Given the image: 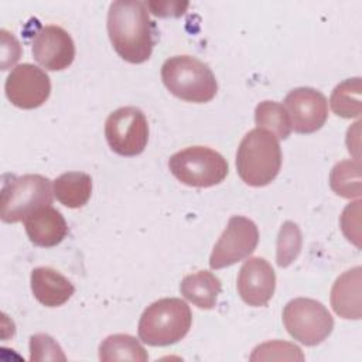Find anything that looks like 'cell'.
Returning <instances> with one entry per match:
<instances>
[{"label":"cell","mask_w":362,"mask_h":362,"mask_svg":"<svg viewBox=\"0 0 362 362\" xmlns=\"http://www.w3.org/2000/svg\"><path fill=\"white\" fill-rule=\"evenodd\" d=\"M107 34L117 55L130 64L146 62L156 44V25L147 4L140 0H117L107 11Z\"/></svg>","instance_id":"1"},{"label":"cell","mask_w":362,"mask_h":362,"mask_svg":"<svg viewBox=\"0 0 362 362\" xmlns=\"http://www.w3.org/2000/svg\"><path fill=\"white\" fill-rule=\"evenodd\" d=\"M281 168V148L279 140L267 130L252 129L239 143L236 151V171L250 187L269 185Z\"/></svg>","instance_id":"2"},{"label":"cell","mask_w":362,"mask_h":362,"mask_svg":"<svg viewBox=\"0 0 362 362\" xmlns=\"http://www.w3.org/2000/svg\"><path fill=\"white\" fill-rule=\"evenodd\" d=\"M192 324L189 305L177 297L151 303L139 321V338L150 346H167L182 339Z\"/></svg>","instance_id":"3"},{"label":"cell","mask_w":362,"mask_h":362,"mask_svg":"<svg viewBox=\"0 0 362 362\" xmlns=\"http://www.w3.org/2000/svg\"><path fill=\"white\" fill-rule=\"evenodd\" d=\"M161 79L170 93L185 102L206 103L215 98L218 90L211 68L191 55L165 59L161 66Z\"/></svg>","instance_id":"4"},{"label":"cell","mask_w":362,"mask_h":362,"mask_svg":"<svg viewBox=\"0 0 362 362\" xmlns=\"http://www.w3.org/2000/svg\"><path fill=\"white\" fill-rule=\"evenodd\" d=\"M51 180L40 174L11 177L0 192V216L6 223L24 221L34 211L52 204Z\"/></svg>","instance_id":"5"},{"label":"cell","mask_w":362,"mask_h":362,"mask_svg":"<svg viewBox=\"0 0 362 362\" xmlns=\"http://www.w3.org/2000/svg\"><path fill=\"white\" fill-rule=\"evenodd\" d=\"M168 168L178 181L197 188L221 184L229 171L223 156L204 146H192L174 153L168 160Z\"/></svg>","instance_id":"6"},{"label":"cell","mask_w":362,"mask_h":362,"mask_svg":"<svg viewBox=\"0 0 362 362\" xmlns=\"http://www.w3.org/2000/svg\"><path fill=\"white\" fill-rule=\"evenodd\" d=\"M283 324L287 332L307 346H315L327 339L334 329V318L327 307L313 298L290 300L283 310Z\"/></svg>","instance_id":"7"},{"label":"cell","mask_w":362,"mask_h":362,"mask_svg":"<svg viewBox=\"0 0 362 362\" xmlns=\"http://www.w3.org/2000/svg\"><path fill=\"white\" fill-rule=\"evenodd\" d=\"M109 147L119 156L134 157L144 151L148 141L146 115L136 106H123L112 112L105 123Z\"/></svg>","instance_id":"8"},{"label":"cell","mask_w":362,"mask_h":362,"mask_svg":"<svg viewBox=\"0 0 362 362\" xmlns=\"http://www.w3.org/2000/svg\"><path fill=\"white\" fill-rule=\"evenodd\" d=\"M257 242L256 223L246 216H232L212 249L209 256L211 269H223L246 259L255 252Z\"/></svg>","instance_id":"9"},{"label":"cell","mask_w":362,"mask_h":362,"mask_svg":"<svg viewBox=\"0 0 362 362\" xmlns=\"http://www.w3.org/2000/svg\"><path fill=\"white\" fill-rule=\"evenodd\" d=\"M4 90L7 99L20 109H35L51 93V81L45 71L33 64H20L8 74Z\"/></svg>","instance_id":"10"},{"label":"cell","mask_w":362,"mask_h":362,"mask_svg":"<svg viewBox=\"0 0 362 362\" xmlns=\"http://www.w3.org/2000/svg\"><path fill=\"white\" fill-rule=\"evenodd\" d=\"M284 107L288 113L291 129L301 134H310L320 130L328 117V102L325 96L308 86L291 89L286 99Z\"/></svg>","instance_id":"11"},{"label":"cell","mask_w":362,"mask_h":362,"mask_svg":"<svg viewBox=\"0 0 362 362\" xmlns=\"http://www.w3.org/2000/svg\"><path fill=\"white\" fill-rule=\"evenodd\" d=\"M33 57L48 71H62L74 62V40L59 25L41 27L33 40Z\"/></svg>","instance_id":"12"},{"label":"cell","mask_w":362,"mask_h":362,"mask_svg":"<svg viewBox=\"0 0 362 362\" xmlns=\"http://www.w3.org/2000/svg\"><path fill=\"white\" fill-rule=\"evenodd\" d=\"M274 290L276 274L272 264L263 257H249L238 276L240 298L252 307H262L270 301Z\"/></svg>","instance_id":"13"},{"label":"cell","mask_w":362,"mask_h":362,"mask_svg":"<svg viewBox=\"0 0 362 362\" xmlns=\"http://www.w3.org/2000/svg\"><path fill=\"white\" fill-rule=\"evenodd\" d=\"M27 236L31 243L41 247L59 245L68 235V225L61 212L51 205L34 211L24 219Z\"/></svg>","instance_id":"14"},{"label":"cell","mask_w":362,"mask_h":362,"mask_svg":"<svg viewBox=\"0 0 362 362\" xmlns=\"http://www.w3.org/2000/svg\"><path fill=\"white\" fill-rule=\"evenodd\" d=\"M361 266L346 270L331 288V305L335 314L345 320H359L362 315Z\"/></svg>","instance_id":"15"},{"label":"cell","mask_w":362,"mask_h":362,"mask_svg":"<svg viewBox=\"0 0 362 362\" xmlns=\"http://www.w3.org/2000/svg\"><path fill=\"white\" fill-rule=\"evenodd\" d=\"M31 291L45 307H59L75 293L74 284L52 267H35L31 272Z\"/></svg>","instance_id":"16"},{"label":"cell","mask_w":362,"mask_h":362,"mask_svg":"<svg viewBox=\"0 0 362 362\" xmlns=\"http://www.w3.org/2000/svg\"><path fill=\"white\" fill-rule=\"evenodd\" d=\"M181 294L194 305L202 310H211L216 305L218 296L222 291L221 280L208 270L185 276L180 283Z\"/></svg>","instance_id":"17"},{"label":"cell","mask_w":362,"mask_h":362,"mask_svg":"<svg viewBox=\"0 0 362 362\" xmlns=\"http://www.w3.org/2000/svg\"><path fill=\"white\" fill-rule=\"evenodd\" d=\"M92 194V178L82 171H68L54 180V195L68 208H81Z\"/></svg>","instance_id":"18"},{"label":"cell","mask_w":362,"mask_h":362,"mask_svg":"<svg viewBox=\"0 0 362 362\" xmlns=\"http://www.w3.org/2000/svg\"><path fill=\"white\" fill-rule=\"evenodd\" d=\"M99 359L103 362L112 361H137L146 362L148 355L143 345L132 335L113 334L106 337L99 345Z\"/></svg>","instance_id":"19"},{"label":"cell","mask_w":362,"mask_h":362,"mask_svg":"<svg viewBox=\"0 0 362 362\" xmlns=\"http://www.w3.org/2000/svg\"><path fill=\"white\" fill-rule=\"evenodd\" d=\"M331 110L344 119L358 117L362 112V83L361 78H348L338 83L329 98Z\"/></svg>","instance_id":"20"},{"label":"cell","mask_w":362,"mask_h":362,"mask_svg":"<svg viewBox=\"0 0 362 362\" xmlns=\"http://www.w3.org/2000/svg\"><path fill=\"white\" fill-rule=\"evenodd\" d=\"M255 122L259 129L270 132L277 140H286L291 133V122L284 105L263 100L255 109Z\"/></svg>","instance_id":"21"},{"label":"cell","mask_w":362,"mask_h":362,"mask_svg":"<svg viewBox=\"0 0 362 362\" xmlns=\"http://www.w3.org/2000/svg\"><path fill=\"white\" fill-rule=\"evenodd\" d=\"M331 189L342 198L361 197V161L342 160L337 163L329 174Z\"/></svg>","instance_id":"22"},{"label":"cell","mask_w":362,"mask_h":362,"mask_svg":"<svg viewBox=\"0 0 362 362\" xmlns=\"http://www.w3.org/2000/svg\"><path fill=\"white\" fill-rule=\"evenodd\" d=\"M303 238L300 228L291 222L286 221L277 235V246H276V260L280 267L290 266L301 252Z\"/></svg>","instance_id":"23"},{"label":"cell","mask_w":362,"mask_h":362,"mask_svg":"<svg viewBox=\"0 0 362 362\" xmlns=\"http://www.w3.org/2000/svg\"><path fill=\"white\" fill-rule=\"evenodd\" d=\"M250 361H304V355L291 342L270 341L257 345L250 355Z\"/></svg>","instance_id":"24"},{"label":"cell","mask_w":362,"mask_h":362,"mask_svg":"<svg viewBox=\"0 0 362 362\" xmlns=\"http://www.w3.org/2000/svg\"><path fill=\"white\" fill-rule=\"evenodd\" d=\"M58 342L47 334H35L30 338V361H65Z\"/></svg>","instance_id":"25"},{"label":"cell","mask_w":362,"mask_h":362,"mask_svg":"<svg viewBox=\"0 0 362 362\" xmlns=\"http://www.w3.org/2000/svg\"><path fill=\"white\" fill-rule=\"evenodd\" d=\"M20 54L21 47L17 38L6 30H1V69H7L8 65L17 62Z\"/></svg>","instance_id":"26"}]
</instances>
